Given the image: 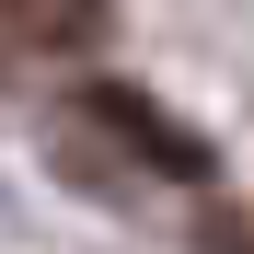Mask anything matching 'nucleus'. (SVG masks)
Segmentation results:
<instances>
[{
  "instance_id": "7ed1b4c3",
  "label": "nucleus",
  "mask_w": 254,
  "mask_h": 254,
  "mask_svg": "<svg viewBox=\"0 0 254 254\" xmlns=\"http://www.w3.org/2000/svg\"><path fill=\"white\" fill-rule=\"evenodd\" d=\"M208 243H220V254H254V220H208Z\"/></svg>"
},
{
  "instance_id": "f03ea898",
  "label": "nucleus",
  "mask_w": 254,
  "mask_h": 254,
  "mask_svg": "<svg viewBox=\"0 0 254 254\" xmlns=\"http://www.w3.org/2000/svg\"><path fill=\"white\" fill-rule=\"evenodd\" d=\"M104 23H116V0H0V35L12 47H104Z\"/></svg>"
},
{
  "instance_id": "f257e3e1",
  "label": "nucleus",
  "mask_w": 254,
  "mask_h": 254,
  "mask_svg": "<svg viewBox=\"0 0 254 254\" xmlns=\"http://www.w3.org/2000/svg\"><path fill=\"white\" fill-rule=\"evenodd\" d=\"M81 127H104V139H116L127 162H150L162 185H208V174H220L196 127H185L174 104H150V93H127V81H93V93H81Z\"/></svg>"
}]
</instances>
